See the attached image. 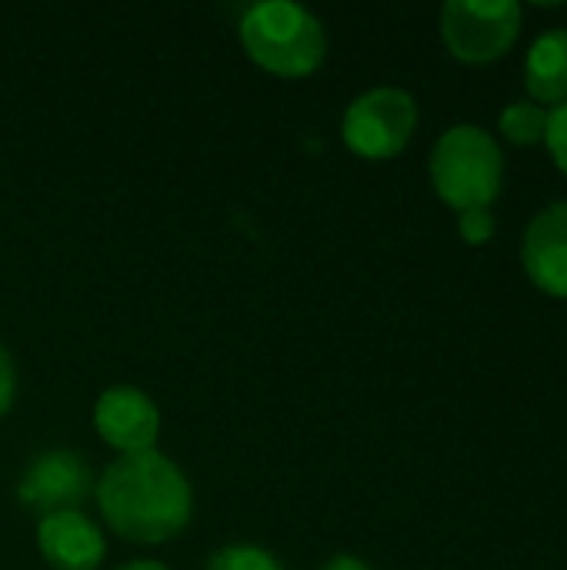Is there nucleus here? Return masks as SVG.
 <instances>
[{
  "label": "nucleus",
  "instance_id": "1a4fd4ad",
  "mask_svg": "<svg viewBox=\"0 0 567 570\" xmlns=\"http://www.w3.org/2000/svg\"><path fill=\"white\" fill-rule=\"evenodd\" d=\"M37 551L53 570H97L107 554V541L84 511H60L40 518Z\"/></svg>",
  "mask_w": 567,
  "mask_h": 570
},
{
  "label": "nucleus",
  "instance_id": "9d476101",
  "mask_svg": "<svg viewBox=\"0 0 567 570\" xmlns=\"http://www.w3.org/2000/svg\"><path fill=\"white\" fill-rule=\"evenodd\" d=\"M525 90L538 107H558L567 100V27L538 33L525 57Z\"/></svg>",
  "mask_w": 567,
  "mask_h": 570
},
{
  "label": "nucleus",
  "instance_id": "f8f14e48",
  "mask_svg": "<svg viewBox=\"0 0 567 570\" xmlns=\"http://www.w3.org/2000/svg\"><path fill=\"white\" fill-rule=\"evenodd\" d=\"M207 570H284L281 561L257 544H227L207 558Z\"/></svg>",
  "mask_w": 567,
  "mask_h": 570
},
{
  "label": "nucleus",
  "instance_id": "20e7f679",
  "mask_svg": "<svg viewBox=\"0 0 567 570\" xmlns=\"http://www.w3.org/2000/svg\"><path fill=\"white\" fill-rule=\"evenodd\" d=\"M525 10L515 0H448L441 7V40L461 63L485 67L511 53Z\"/></svg>",
  "mask_w": 567,
  "mask_h": 570
},
{
  "label": "nucleus",
  "instance_id": "ddd939ff",
  "mask_svg": "<svg viewBox=\"0 0 567 570\" xmlns=\"http://www.w3.org/2000/svg\"><path fill=\"white\" fill-rule=\"evenodd\" d=\"M498 230V220L491 214V207H475V210H461L458 214V234L468 247H485Z\"/></svg>",
  "mask_w": 567,
  "mask_h": 570
},
{
  "label": "nucleus",
  "instance_id": "f03ea898",
  "mask_svg": "<svg viewBox=\"0 0 567 570\" xmlns=\"http://www.w3.org/2000/svg\"><path fill=\"white\" fill-rule=\"evenodd\" d=\"M244 53L284 80L311 77L328 57V30L317 13L291 0H264L244 10L237 23Z\"/></svg>",
  "mask_w": 567,
  "mask_h": 570
},
{
  "label": "nucleus",
  "instance_id": "39448f33",
  "mask_svg": "<svg viewBox=\"0 0 567 570\" xmlns=\"http://www.w3.org/2000/svg\"><path fill=\"white\" fill-rule=\"evenodd\" d=\"M418 130V100L401 87H371L341 117V140L364 160L398 157Z\"/></svg>",
  "mask_w": 567,
  "mask_h": 570
},
{
  "label": "nucleus",
  "instance_id": "6e6552de",
  "mask_svg": "<svg viewBox=\"0 0 567 570\" xmlns=\"http://www.w3.org/2000/svg\"><path fill=\"white\" fill-rule=\"evenodd\" d=\"M521 267L541 294L567 301V200H555L531 217L521 237Z\"/></svg>",
  "mask_w": 567,
  "mask_h": 570
},
{
  "label": "nucleus",
  "instance_id": "f3484780",
  "mask_svg": "<svg viewBox=\"0 0 567 570\" xmlns=\"http://www.w3.org/2000/svg\"><path fill=\"white\" fill-rule=\"evenodd\" d=\"M114 570H170V568H164L160 561L144 558V561H127V564H120V568H114Z\"/></svg>",
  "mask_w": 567,
  "mask_h": 570
},
{
  "label": "nucleus",
  "instance_id": "7ed1b4c3",
  "mask_svg": "<svg viewBox=\"0 0 567 570\" xmlns=\"http://www.w3.org/2000/svg\"><path fill=\"white\" fill-rule=\"evenodd\" d=\"M428 170L434 194L458 214L491 207L505 187V150L491 130L454 124L438 137Z\"/></svg>",
  "mask_w": 567,
  "mask_h": 570
},
{
  "label": "nucleus",
  "instance_id": "423d86ee",
  "mask_svg": "<svg viewBox=\"0 0 567 570\" xmlns=\"http://www.w3.org/2000/svg\"><path fill=\"white\" fill-rule=\"evenodd\" d=\"M94 471L90 464L70 451V448H53L40 451L20 474L17 481V501L33 511L37 518L60 514V511H80L84 501L94 494Z\"/></svg>",
  "mask_w": 567,
  "mask_h": 570
},
{
  "label": "nucleus",
  "instance_id": "0eeeda50",
  "mask_svg": "<svg viewBox=\"0 0 567 570\" xmlns=\"http://www.w3.org/2000/svg\"><path fill=\"white\" fill-rule=\"evenodd\" d=\"M94 428L117 454L154 451L160 438V407L147 391L134 384H114L100 391L94 404Z\"/></svg>",
  "mask_w": 567,
  "mask_h": 570
},
{
  "label": "nucleus",
  "instance_id": "2eb2a0df",
  "mask_svg": "<svg viewBox=\"0 0 567 570\" xmlns=\"http://www.w3.org/2000/svg\"><path fill=\"white\" fill-rule=\"evenodd\" d=\"M13 397H17V364L10 351L0 344V417L13 407Z\"/></svg>",
  "mask_w": 567,
  "mask_h": 570
},
{
  "label": "nucleus",
  "instance_id": "dca6fc26",
  "mask_svg": "<svg viewBox=\"0 0 567 570\" xmlns=\"http://www.w3.org/2000/svg\"><path fill=\"white\" fill-rule=\"evenodd\" d=\"M321 570H371V564L361 561L358 554H334Z\"/></svg>",
  "mask_w": 567,
  "mask_h": 570
},
{
  "label": "nucleus",
  "instance_id": "9b49d317",
  "mask_svg": "<svg viewBox=\"0 0 567 570\" xmlns=\"http://www.w3.org/2000/svg\"><path fill=\"white\" fill-rule=\"evenodd\" d=\"M545 127H548V110L538 107L535 100H515L498 117L501 137L508 144H515V147H538V144H545Z\"/></svg>",
  "mask_w": 567,
  "mask_h": 570
},
{
  "label": "nucleus",
  "instance_id": "4468645a",
  "mask_svg": "<svg viewBox=\"0 0 567 570\" xmlns=\"http://www.w3.org/2000/svg\"><path fill=\"white\" fill-rule=\"evenodd\" d=\"M545 147L555 160V167L567 177V100L548 110V127H545Z\"/></svg>",
  "mask_w": 567,
  "mask_h": 570
},
{
  "label": "nucleus",
  "instance_id": "f257e3e1",
  "mask_svg": "<svg viewBox=\"0 0 567 570\" xmlns=\"http://www.w3.org/2000/svg\"><path fill=\"white\" fill-rule=\"evenodd\" d=\"M94 498L104 524L130 544L174 541L194 518L190 478L157 448L117 454L100 471Z\"/></svg>",
  "mask_w": 567,
  "mask_h": 570
}]
</instances>
